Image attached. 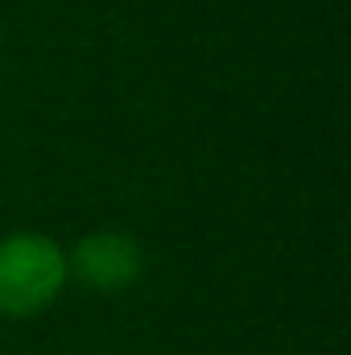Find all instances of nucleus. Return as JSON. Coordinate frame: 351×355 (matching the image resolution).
Returning a JSON list of instances; mask_svg holds the SVG:
<instances>
[{
    "label": "nucleus",
    "instance_id": "obj_2",
    "mask_svg": "<svg viewBox=\"0 0 351 355\" xmlns=\"http://www.w3.org/2000/svg\"><path fill=\"white\" fill-rule=\"evenodd\" d=\"M67 272L87 289L116 293L145 272V252L124 232H95L75 244V252H67Z\"/></svg>",
    "mask_w": 351,
    "mask_h": 355
},
{
    "label": "nucleus",
    "instance_id": "obj_1",
    "mask_svg": "<svg viewBox=\"0 0 351 355\" xmlns=\"http://www.w3.org/2000/svg\"><path fill=\"white\" fill-rule=\"evenodd\" d=\"M67 252L37 232L0 240V318H33L67 289Z\"/></svg>",
    "mask_w": 351,
    "mask_h": 355
}]
</instances>
